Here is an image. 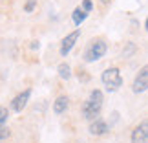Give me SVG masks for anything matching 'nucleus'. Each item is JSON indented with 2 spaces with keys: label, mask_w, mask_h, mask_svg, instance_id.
<instances>
[{
  "label": "nucleus",
  "mask_w": 148,
  "mask_h": 143,
  "mask_svg": "<svg viewBox=\"0 0 148 143\" xmlns=\"http://www.w3.org/2000/svg\"><path fill=\"white\" fill-rule=\"evenodd\" d=\"M102 103H104V95L99 88H95L90 92L88 99L82 103V117L92 121V119L99 117L101 116V110H102Z\"/></svg>",
  "instance_id": "obj_1"
},
{
  "label": "nucleus",
  "mask_w": 148,
  "mask_h": 143,
  "mask_svg": "<svg viewBox=\"0 0 148 143\" xmlns=\"http://www.w3.org/2000/svg\"><path fill=\"white\" fill-rule=\"evenodd\" d=\"M106 51H108L106 39L104 37H95L88 42V46L82 53V61L84 62H95V61L102 59V57L106 55Z\"/></svg>",
  "instance_id": "obj_2"
},
{
  "label": "nucleus",
  "mask_w": 148,
  "mask_h": 143,
  "mask_svg": "<svg viewBox=\"0 0 148 143\" xmlns=\"http://www.w3.org/2000/svg\"><path fill=\"white\" fill-rule=\"evenodd\" d=\"M101 81L102 84H104V88L108 90V92H117L119 88L123 86V75H121V70L115 66L112 68H106L104 72L101 73Z\"/></svg>",
  "instance_id": "obj_3"
},
{
  "label": "nucleus",
  "mask_w": 148,
  "mask_h": 143,
  "mask_svg": "<svg viewBox=\"0 0 148 143\" xmlns=\"http://www.w3.org/2000/svg\"><path fill=\"white\" fill-rule=\"evenodd\" d=\"M148 90V68L143 66L141 70L137 72L134 83H132V92L134 94H145Z\"/></svg>",
  "instance_id": "obj_4"
},
{
  "label": "nucleus",
  "mask_w": 148,
  "mask_h": 143,
  "mask_svg": "<svg viewBox=\"0 0 148 143\" xmlns=\"http://www.w3.org/2000/svg\"><path fill=\"white\" fill-rule=\"evenodd\" d=\"M79 37H81V28L73 30L71 33H68V35L60 41V55H62V57H66V55L73 50V46H75L77 41H79Z\"/></svg>",
  "instance_id": "obj_5"
},
{
  "label": "nucleus",
  "mask_w": 148,
  "mask_h": 143,
  "mask_svg": "<svg viewBox=\"0 0 148 143\" xmlns=\"http://www.w3.org/2000/svg\"><path fill=\"white\" fill-rule=\"evenodd\" d=\"M29 97H31V88H26L24 92H20L18 95H15L13 99H11V103H9L11 110L16 112V114H20V112L27 106V101H29Z\"/></svg>",
  "instance_id": "obj_6"
},
{
  "label": "nucleus",
  "mask_w": 148,
  "mask_h": 143,
  "mask_svg": "<svg viewBox=\"0 0 148 143\" xmlns=\"http://www.w3.org/2000/svg\"><path fill=\"white\" fill-rule=\"evenodd\" d=\"M146 141H148V123L145 119L139 125H135V128L132 130V143H146Z\"/></svg>",
  "instance_id": "obj_7"
},
{
  "label": "nucleus",
  "mask_w": 148,
  "mask_h": 143,
  "mask_svg": "<svg viewBox=\"0 0 148 143\" xmlns=\"http://www.w3.org/2000/svg\"><path fill=\"white\" fill-rule=\"evenodd\" d=\"M108 132H110V127H108V123L104 121V119L101 117H95L90 121V134L92 136H106Z\"/></svg>",
  "instance_id": "obj_8"
},
{
  "label": "nucleus",
  "mask_w": 148,
  "mask_h": 143,
  "mask_svg": "<svg viewBox=\"0 0 148 143\" xmlns=\"http://www.w3.org/2000/svg\"><path fill=\"white\" fill-rule=\"evenodd\" d=\"M68 108H70V97H68V95L62 94V95H59L53 101V114H55V116H62Z\"/></svg>",
  "instance_id": "obj_9"
},
{
  "label": "nucleus",
  "mask_w": 148,
  "mask_h": 143,
  "mask_svg": "<svg viewBox=\"0 0 148 143\" xmlns=\"http://www.w3.org/2000/svg\"><path fill=\"white\" fill-rule=\"evenodd\" d=\"M86 19H88V13H86L84 9H81V6L73 9V13H71V20H73V24H75V26H81Z\"/></svg>",
  "instance_id": "obj_10"
},
{
  "label": "nucleus",
  "mask_w": 148,
  "mask_h": 143,
  "mask_svg": "<svg viewBox=\"0 0 148 143\" xmlns=\"http://www.w3.org/2000/svg\"><path fill=\"white\" fill-rule=\"evenodd\" d=\"M57 72H59V77L64 79V81H68V79H71V66L68 64V62H60L59 68H57Z\"/></svg>",
  "instance_id": "obj_11"
},
{
  "label": "nucleus",
  "mask_w": 148,
  "mask_h": 143,
  "mask_svg": "<svg viewBox=\"0 0 148 143\" xmlns=\"http://www.w3.org/2000/svg\"><path fill=\"white\" fill-rule=\"evenodd\" d=\"M8 117H9V110H8V106H0V125H5Z\"/></svg>",
  "instance_id": "obj_12"
},
{
  "label": "nucleus",
  "mask_w": 148,
  "mask_h": 143,
  "mask_svg": "<svg viewBox=\"0 0 148 143\" xmlns=\"http://www.w3.org/2000/svg\"><path fill=\"white\" fill-rule=\"evenodd\" d=\"M135 44H132V42H128V46L126 48H123V57H130V55H134L135 53Z\"/></svg>",
  "instance_id": "obj_13"
},
{
  "label": "nucleus",
  "mask_w": 148,
  "mask_h": 143,
  "mask_svg": "<svg viewBox=\"0 0 148 143\" xmlns=\"http://www.w3.org/2000/svg\"><path fill=\"white\" fill-rule=\"evenodd\" d=\"M37 8V0H27V2L24 4V11L26 13H33Z\"/></svg>",
  "instance_id": "obj_14"
},
{
  "label": "nucleus",
  "mask_w": 148,
  "mask_h": 143,
  "mask_svg": "<svg viewBox=\"0 0 148 143\" xmlns=\"http://www.w3.org/2000/svg\"><path fill=\"white\" fill-rule=\"evenodd\" d=\"M9 134H11V132H9V128L5 127V125H0V143H2L4 140H8V138H9Z\"/></svg>",
  "instance_id": "obj_15"
},
{
  "label": "nucleus",
  "mask_w": 148,
  "mask_h": 143,
  "mask_svg": "<svg viewBox=\"0 0 148 143\" xmlns=\"http://www.w3.org/2000/svg\"><path fill=\"white\" fill-rule=\"evenodd\" d=\"M81 9H84L86 13H92V11H93V2H92V0H82Z\"/></svg>",
  "instance_id": "obj_16"
},
{
  "label": "nucleus",
  "mask_w": 148,
  "mask_h": 143,
  "mask_svg": "<svg viewBox=\"0 0 148 143\" xmlns=\"http://www.w3.org/2000/svg\"><path fill=\"white\" fill-rule=\"evenodd\" d=\"M101 2H102V4H110L112 0H101Z\"/></svg>",
  "instance_id": "obj_17"
}]
</instances>
